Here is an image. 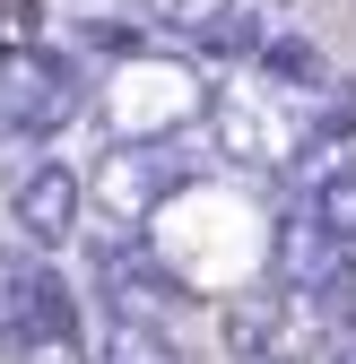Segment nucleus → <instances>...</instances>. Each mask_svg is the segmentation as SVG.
Returning <instances> with one entry per match:
<instances>
[{"label": "nucleus", "mask_w": 356, "mask_h": 364, "mask_svg": "<svg viewBox=\"0 0 356 364\" xmlns=\"http://www.w3.org/2000/svg\"><path fill=\"white\" fill-rule=\"evenodd\" d=\"M105 122L122 130L130 148H148V139H165V130L209 122V87H200L183 61H148V53H130L122 78L105 87Z\"/></svg>", "instance_id": "f257e3e1"}, {"label": "nucleus", "mask_w": 356, "mask_h": 364, "mask_svg": "<svg viewBox=\"0 0 356 364\" xmlns=\"http://www.w3.org/2000/svg\"><path fill=\"white\" fill-rule=\"evenodd\" d=\"M78 208H87V182H78L70 165H35L18 191H9V217H18V235H26L35 252H61V243L78 235Z\"/></svg>", "instance_id": "f03ea898"}, {"label": "nucleus", "mask_w": 356, "mask_h": 364, "mask_svg": "<svg viewBox=\"0 0 356 364\" xmlns=\"http://www.w3.org/2000/svg\"><path fill=\"white\" fill-rule=\"evenodd\" d=\"M174 191H183V173H174L157 148H122L113 165H105V200L122 208V225H140V217H157Z\"/></svg>", "instance_id": "7ed1b4c3"}, {"label": "nucleus", "mask_w": 356, "mask_h": 364, "mask_svg": "<svg viewBox=\"0 0 356 364\" xmlns=\"http://www.w3.org/2000/svg\"><path fill=\"white\" fill-rule=\"evenodd\" d=\"M313 217H322L330 235H339V243L356 252V156H347V165H339V173L322 182V191H313Z\"/></svg>", "instance_id": "20e7f679"}, {"label": "nucleus", "mask_w": 356, "mask_h": 364, "mask_svg": "<svg viewBox=\"0 0 356 364\" xmlns=\"http://www.w3.org/2000/svg\"><path fill=\"white\" fill-rule=\"evenodd\" d=\"M140 9L157 26H174V35H217V26L235 18V0H140Z\"/></svg>", "instance_id": "39448f33"}, {"label": "nucleus", "mask_w": 356, "mask_h": 364, "mask_svg": "<svg viewBox=\"0 0 356 364\" xmlns=\"http://www.w3.org/2000/svg\"><path fill=\"white\" fill-rule=\"evenodd\" d=\"M43 43V0H0V53H35Z\"/></svg>", "instance_id": "423d86ee"}, {"label": "nucleus", "mask_w": 356, "mask_h": 364, "mask_svg": "<svg viewBox=\"0 0 356 364\" xmlns=\"http://www.w3.org/2000/svg\"><path fill=\"white\" fill-rule=\"evenodd\" d=\"M113 355H122V364H174V347H157L140 321H122V330H113Z\"/></svg>", "instance_id": "0eeeda50"}, {"label": "nucleus", "mask_w": 356, "mask_h": 364, "mask_svg": "<svg viewBox=\"0 0 356 364\" xmlns=\"http://www.w3.org/2000/svg\"><path fill=\"white\" fill-rule=\"evenodd\" d=\"M278 9H287V0H278Z\"/></svg>", "instance_id": "6e6552de"}]
</instances>
